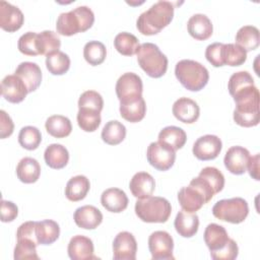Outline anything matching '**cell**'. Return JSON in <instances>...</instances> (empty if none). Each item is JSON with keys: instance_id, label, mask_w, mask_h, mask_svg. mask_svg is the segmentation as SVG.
Segmentation results:
<instances>
[{"instance_id": "6da1fadb", "label": "cell", "mask_w": 260, "mask_h": 260, "mask_svg": "<svg viewBox=\"0 0 260 260\" xmlns=\"http://www.w3.org/2000/svg\"><path fill=\"white\" fill-rule=\"evenodd\" d=\"M259 90L255 85H250L233 95L236 103L234 121L242 127H254L259 124Z\"/></svg>"}, {"instance_id": "7a4b0ae2", "label": "cell", "mask_w": 260, "mask_h": 260, "mask_svg": "<svg viewBox=\"0 0 260 260\" xmlns=\"http://www.w3.org/2000/svg\"><path fill=\"white\" fill-rule=\"evenodd\" d=\"M173 17L174 4L170 1L160 0L138 16L136 27L142 35L153 36L170 24Z\"/></svg>"}, {"instance_id": "3957f363", "label": "cell", "mask_w": 260, "mask_h": 260, "mask_svg": "<svg viewBox=\"0 0 260 260\" xmlns=\"http://www.w3.org/2000/svg\"><path fill=\"white\" fill-rule=\"evenodd\" d=\"M94 22V14L87 6H78L71 11L62 12L56 22L57 32L70 37L89 29Z\"/></svg>"}, {"instance_id": "277c9868", "label": "cell", "mask_w": 260, "mask_h": 260, "mask_svg": "<svg viewBox=\"0 0 260 260\" xmlns=\"http://www.w3.org/2000/svg\"><path fill=\"white\" fill-rule=\"evenodd\" d=\"M175 75L180 83L188 90L199 91L209 80V72L201 63L183 59L176 64Z\"/></svg>"}, {"instance_id": "5b68a950", "label": "cell", "mask_w": 260, "mask_h": 260, "mask_svg": "<svg viewBox=\"0 0 260 260\" xmlns=\"http://www.w3.org/2000/svg\"><path fill=\"white\" fill-rule=\"evenodd\" d=\"M135 213L144 222L162 223L169 219L172 206L164 197L149 196L136 201Z\"/></svg>"}, {"instance_id": "8992f818", "label": "cell", "mask_w": 260, "mask_h": 260, "mask_svg": "<svg viewBox=\"0 0 260 260\" xmlns=\"http://www.w3.org/2000/svg\"><path fill=\"white\" fill-rule=\"evenodd\" d=\"M136 55L139 66L148 76L158 78L167 72L168 58L155 44H141Z\"/></svg>"}, {"instance_id": "52a82bcc", "label": "cell", "mask_w": 260, "mask_h": 260, "mask_svg": "<svg viewBox=\"0 0 260 260\" xmlns=\"http://www.w3.org/2000/svg\"><path fill=\"white\" fill-rule=\"evenodd\" d=\"M248 203L241 197L221 199L212 207V214L216 218L231 223L243 222L248 216Z\"/></svg>"}, {"instance_id": "ba28073f", "label": "cell", "mask_w": 260, "mask_h": 260, "mask_svg": "<svg viewBox=\"0 0 260 260\" xmlns=\"http://www.w3.org/2000/svg\"><path fill=\"white\" fill-rule=\"evenodd\" d=\"M115 89L120 103L133 102L142 96V80L136 73L126 72L117 80Z\"/></svg>"}, {"instance_id": "9c48e42d", "label": "cell", "mask_w": 260, "mask_h": 260, "mask_svg": "<svg viewBox=\"0 0 260 260\" xmlns=\"http://www.w3.org/2000/svg\"><path fill=\"white\" fill-rule=\"evenodd\" d=\"M146 157L150 166L164 172L173 167L176 160V150L164 142H151L147 147Z\"/></svg>"}, {"instance_id": "30bf717a", "label": "cell", "mask_w": 260, "mask_h": 260, "mask_svg": "<svg viewBox=\"0 0 260 260\" xmlns=\"http://www.w3.org/2000/svg\"><path fill=\"white\" fill-rule=\"evenodd\" d=\"M148 249L153 260L174 259V240L168 232H153L148 238Z\"/></svg>"}, {"instance_id": "8fae6325", "label": "cell", "mask_w": 260, "mask_h": 260, "mask_svg": "<svg viewBox=\"0 0 260 260\" xmlns=\"http://www.w3.org/2000/svg\"><path fill=\"white\" fill-rule=\"evenodd\" d=\"M222 148V142L216 135L206 134L199 137L193 144V154L200 160H211L218 156Z\"/></svg>"}, {"instance_id": "7c38bea8", "label": "cell", "mask_w": 260, "mask_h": 260, "mask_svg": "<svg viewBox=\"0 0 260 260\" xmlns=\"http://www.w3.org/2000/svg\"><path fill=\"white\" fill-rule=\"evenodd\" d=\"M178 200L182 209L187 212H196L208 202L202 190L192 183L179 190Z\"/></svg>"}, {"instance_id": "4fadbf2b", "label": "cell", "mask_w": 260, "mask_h": 260, "mask_svg": "<svg viewBox=\"0 0 260 260\" xmlns=\"http://www.w3.org/2000/svg\"><path fill=\"white\" fill-rule=\"evenodd\" d=\"M137 243L129 232L119 233L113 242V257L115 260H135Z\"/></svg>"}, {"instance_id": "5bb4252c", "label": "cell", "mask_w": 260, "mask_h": 260, "mask_svg": "<svg viewBox=\"0 0 260 260\" xmlns=\"http://www.w3.org/2000/svg\"><path fill=\"white\" fill-rule=\"evenodd\" d=\"M28 93L24 82L15 74L6 75L1 81V94L9 103L18 104Z\"/></svg>"}, {"instance_id": "9a60e30c", "label": "cell", "mask_w": 260, "mask_h": 260, "mask_svg": "<svg viewBox=\"0 0 260 260\" xmlns=\"http://www.w3.org/2000/svg\"><path fill=\"white\" fill-rule=\"evenodd\" d=\"M250 152L243 146H232L225 152L223 162L226 170L234 175H242L247 170Z\"/></svg>"}, {"instance_id": "2e32d148", "label": "cell", "mask_w": 260, "mask_h": 260, "mask_svg": "<svg viewBox=\"0 0 260 260\" xmlns=\"http://www.w3.org/2000/svg\"><path fill=\"white\" fill-rule=\"evenodd\" d=\"M24 21L21 10L9 2H0V26L2 29L13 32L18 30Z\"/></svg>"}, {"instance_id": "e0dca14e", "label": "cell", "mask_w": 260, "mask_h": 260, "mask_svg": "<svg viewBox=\"0 0 260 260\" xmlns=\"http://www.w3.org/2000/svg\"><path fill=\"white\" fill-rule=\"evenodd\" d=\"M173 115L181 122L186 124H192L196 122L200 115V109L198 104L189 98L178 99L172 108Z\"/></svg>"}, {"instance_id": "ac0fdd59", "label": "cell", "mask_w": 260, "mask_h": 260, "mask_svg": "<svg viewBox=\"0 0 260 260\" xmlns=\"http://www.w3.org/2000/svg\"><path fill=\"white\" fill-rule=\"evenodd\" d=\"M93 243L92 241L82 235H76L71 238L67 252L68 256L72 260H87L96 259L93 255Z\"/></svg>"}, {"instance_id": "d6986e66", "label": "cell", "mask_w": 260, "mask_h": 260, "mask_svg": "<svg viewBox=\"0 0 260 260\" xmlns=\"http://www.w3.org/2000/svg\"><path fill=\"white\" fill-rule=\"evenodd\" d=\"M73 219L81 229L94 230L102 223L103 213L93 205H84L74 211Z\"/></svg>"}, {"instance_id": "ffe728a7", "label": "cell", "mask_w": 260, "mask_h": 260, "mask_svg": "<svg viewBox=\"0 0 260 260\" xmlns=\"http://www.w3.org/2000/svg\"><path fill=\"white\" fill-rule=\"evenodd\" d=\"M26 85L28 92L35 91L42 82V70L37 63L21 62L14 72Z\"/></svg>"}, {"instance_id": "44dd1931", "label": "cell", "mask_w": 260, "mask_h": 260, "mask_svg": "<svg viewBox=\"0 0 260 260\" xmlns=\"http://www.w3.org/2000/svg\"><path fill=\"white\" fill-rule=\"evenodd\" d=\"M187 29L189 35L195 40L204 41L211 37L213 25L208 16L202 13H196L189 18Z\"/></svg>"}, {"instance_id": "7402d4cb", "label": "cell", "mask_w": 260, "mask_h": 260, "mask_svg": "<svg viewBox=\"0 0 260 260\" xmlns=\"http://www.w3.org/2000/svg\"><path fill=\"white\" fill-rule=\"evenodd\" d=\"M129 188L134 197L143 199L152 195L155 188V181L150 174L138 172L130 180Z\"/></svg>"}, {"instance_id": "603a6c76", "label": "cell", "mask_w": 260, "mask_h": 260, "mask_svg": "<svg viewBox=\"0 0 260 260\" xmlns=\"http://www.w3.org/2000/svg\"><path fill=\"white\" fill-rule=\"evenodd\" d=\"M101 203L108 211L119 213L127 208L128 197L119 188H109L102 193Z\"/></svg>"}, {"instance_id": "cb8c5ba5", "label": "cell", "mask_w": 260, "mask_h": 260, "mask_svg": "<svg viewBox=\"0 0 260 260\" xmlns=\"http://www.w3.org/2000/svg\"><path fill=\"white\" fill-rule=\"evenodd\" d=\"M174 225L176 232L183 238H191L195 236L199 228V217L196 212H187L181 210L177 213Z\"/></svg>"}, {"instance_id": "d4e9b609", "label": "cell", "mask_w": 260, "mask_h": 260, "mask_svg": "<svg viewBox=\"0 0 260 260\" xmlns=\"http://www.w3.org/2000/svg\"><path fill=\"white\" fill-rule=\"evenodd\" d=\"M203 238L210 253L222 249L230 239L225 229L217 223H209L204 231Z\"/></svg>"}, {"instance_id": "484cf974", "label": "cell", "mask_w": 260, "mask_h": 260, "mask_svg": "<svg viewBox=\"0 0 260 260\" xmlns=\"http://www.w3.org/2000/svg\"><path fill=\"white\" fill-rule=\"evenodd\" d=\"M16 175L19 181L25 184H31L39 180L41 175V166L36 158L23 157L16 167Z\"/></svg>"}, {"instance_id": "4316f807", "label": "cell", "mask_w": 260, "mask_h": 260, "mask_svg": "<svg viewBox=\"0 0 260 260\" xmlns=\"http://www.w3.org/2000/svg\"><path fill=\"white\" fill-rule=\"evenodd\" d=\"M90 188L89 180L83 175L72 177L66 184L65 195L68 200L76 202L85 198Z\"/></svg>"}, {"instance_id": "83f0119b", "label": "cell", "mask_w": 260, "mask_h": 260, "mask_svg": "<svg viewBox=\"0 0 260 260\" xmlns=\"http://www.w3.org/2000/svg\"><path fill=\"white\" fill-rule=\"evenodd\" d=\"M36 236L39 245H51L60 236L59 224L52 219L36 221Z\"/></svg>"}, {"instance_id": "f1b7e54d", "label": "cell", "mask_w": 260, "mask_h": 260, "mask_svg": "<svg viewBox=\"0 0 260 260\" xmlns=\"http://www.w3.org/2000/svg\"><path fill=\"white\" fill-rule=\"evenodd\" d=\"M46 164L52 169H63L69 160V152L65 146L58 143L50 144L44 152Z\"/></svg>"}, {"instance_id": "f546056e", "label": "cell", "mask_w": 260, "mask_h": 260, "mask_svg": "<svg viewBox=\"0 0 260 260\" xmlns=\"http://www.w3.org/2000/svg\"><path fill=\"white\" fill-rule=\"evenodd\" d=\"M146 113V104L141 96L133 102L120 103V115L128 122L136 123L141 121Z\"/></svg>"}, {"instance_id": "4dcf8cb0", "label": "cell", "mask_w": 260, "mask_h": 260, "mask_svg": "<svg viewBox=\"0 0 260 260\" xmlns=\"http://www.w3.org/2000/svg\"><path fill=\"white\" fill-rule=\"evenodd\" d=\"M158 141L170 145L174 150H178L185 145L187 134L180 127L167 126L158 133Z\"/></svg>"}, {"instance_id": "1f68e13d", "label": "cell", "mask_w": 260, "mask_h": 260, "mask_svg": "<svg viewBox=\"0 0 260 260\" xmlns=\"http://www.w3.org/2000/svg\"><path fill=\"white\" fill-rule=\"evenodd\" d=\"M259 43V29L254 25H244L236 34V44L246 52L257 49Z\"/></svg>"}, {"instance_id": "d6a6232c", "label": "cell", "mask_w": 260, "mask_h": 260, "mask_svg": "<svg viewBox=\"0 0 260 260\" xmlns=\"http://www.w3.org/2000/svg\"><path fill=\"white\" fill-rule=\"evenodd\" d=\"M47 132L56 138L67 137L72 131L70 120L62 115H53L49 117L45 123Z\"/></svg>"}, {"instance_id": "836d02e7", "label": "cell", "mask_w": 260, "mask_h": 260, "mask_svg": "<svg viewBox=\"0 0 260 260\" xmlns=\"http://www.w3.org/2000/svg\"><path fill=\"white\" fill-rule=\"evenodd\" d=\"M101 136L107 144L117 145L125 139L126 127L117 120H111L104 126Z\"/></svg>"}, {"instance_id": "e575fe53", "label": "cell", "mask_w": 260, "mask_h": 260, "mask_svg": "<svg viewBox=\"0 0 260 260\" xmlns=\"http://www.w3.org/2000/svg\"><path fill=\"white\" fill-rule=\"evenodd\" d=\"M46 67L53 75H63L70 67V58L62 51H56L46 56Z\"/></svg>"}, {"instance_id": "d590c367", "label": "cell", "mask_w": 260, "mask_h": 260, "mask_svg": "<svg viewBox=\"0 0 260 260\" xmlns=\"http://www.w3.org/2000/svg\"><path fill=\"white\" fill-rule=\"evenodd\" d=\"M114 46L120 54L124 56H133L137 53L140 45L138 39L134 35L122 31L115 37Z\"/></svg>"}, {"instance_id": "8d00e7d4", "label": "cell", "mask_w": 260, "mask_h": 260, "mask_svg": "<svg viewBox=\"0 0 260 260\" xmlns=\"http://www.w3.org/2000/svg\"><path fill=\"white\" fill-rule=\"evenodd\" d=\"M221 57L224 65L235 67L245 63L247 59V52L237 44H223Z\"/></svg>"}, {"instance_id": "74e56055", "label": "cell", "mask_w": 260, "mask_h": 260, "mask_svg": "<svg viewBox=\"0 0 260 260\" xmlns=\"http://www.w3.org/2000/svg\"><path fill=\"white\" fill-rule=\"evenodd\" d=\"M106 56L107 49L103 43L99 41H89L84 45L83 57L88 64L92 66L100 65L105 61Z\"/></svg>"}, {"instance_id": "f35d334b", "label": "cell", "mask_w": 260, "mask_h": 260, "mask_svg": "<svg viewBox=\"0 0 260 260\" xmlns=\"http://www.w3.org/2000/svg\"><path fill=\"white\" fill-rule=\"evenodd\" d=\"M77 124L85 132H93L101 125V112L90 109H79L77 113Z\"/></svg>"}, {"instance_id": "ab89813d", "label": "cell", "mask_w": 260, "mask_h": 260, "mask_svg": "<svg viewBox=\"0 0 260 260\" xmlns=\"http://www.w3.org/2000/svg\"><path fill=\"white\" fill-rule=\"evenodd\" d=\"M40 55H49L53 52L59 51L61 41L58 35L53 30H44L38 34Z\"/></svg>"}, {"instance_id": "60d3db41", "label": "cell", "mask_w": 260, "mask_h": 260, "mask_svg": "<svg viewBox=\"0 0 260 260\" xmlns=\"http://www.w3.org/2000/svg\"><path fill=\"white\" fill-rule=\"evenodd\" d=\"M41 141L42 134L37 127L25 126L20 129L18 134V142L23 148L27 150H35L39 147Z\"/></svg>"}, {"instance_id": "b9f144b4", "label": "cell", "mask_w": 260, "mask_h": 260, "mask_svg": "<svg viewBox=\"0 0 260 260\" xmlns=\"http://www.w3.org/2000/svg\"><path fill=\"white\" fill-rule=\"evenodd\" d=\"M38 244L29 239H17V244L14 248V259H39L37 254Z\"/></svg>"}, {"instance_id": "7bdbcfd3", "label": "cell", "mask_w": 260, "mask_h": 260, "mask_svg": "<svg viewBox=\"0 0 260 260\" xmlns=\"http://www.w3.org/2000/svg\"><path fill=\"white\" fill-rule=\"evenodd\" d=\"M17 48L20 53L26 56H38L40 55L39 51V40L38 34L34 31H27L23 34L17 43Z\"/></svg>"}, {"instance_id": "ee69618b", "label": "cell", "mask_w": 260, "mask_h": 260, "mask_svg": "<svg viewBox=\"0 0 260 260\" xmlns=\"http://www.w3.org/2000/svg\"><path fill=\"white\" fill-rule=\"evenodd\" d=\"M250 85H254V79L252 75L248 71H239V72H235L230 77L228 88H229L230 94L233 96L240 90Z\"/></svg>"}, {"instance_id": "f6af8a7d", "label": "cell", "mask_w": 260, "mask_h": 260, "mask_svg": "<svg viewBox=\"0 0 260 260\" xmlns=\"http://www.w3.org/2000/svg\"><path fill=\"white\" fill-rule=\"evenodd\" d=\"M198 176L207 181L215 194L220 192L224 187V177L222 173L214 167H206L202 169Z\"/></svg>"}, {"instance_id": "bcb514c9", "label": "cell", "mask_w": 260, "mask_h": 260, "mask_svg": "<svg viewBox=\"0 0 260 260\" xmlns=\"http://www.w3.org/2000/svg\"><path fill=\"white\" fill-rule=\"evenodd\" d=\"M104 107L103 96L95 90H86L81 93L78 100L79 109H90L101 112Z\"/></svg>"}, {"instance_id": "7dc6e473", "label": "cell", "mask_w": 260, "mask_h": 260, "mask_svg": "<svg viewBox=\"0 0 260 260\" xmlns=\"http://www.w3.org/2000/svg\"><path fill=\"white\" fill-rule=\"evenodd\" d=\"M239 248L237 243L233 239H229L226 245L215 252H211L210 256L214 260H234L238 257Z\"/></svg>"}, {"instance_id": "c3c4849f", "label": "cell", "mask_w": 260, "mask_h": 260, "mask_svg": "<svg viewBox=\"0 0 260 260\" xmlns=\"http://www.w3.org/2000/svg\"><path fill=\"white\" fill-rule=\"evenodd\" d=\"M222 45V43H213L208 45L205 50V57L207 61L214 67H221L224 65L221 57Z\"/></svg>"}, {"instance_id": "681fc988", "label": "cell", "mask_w": 260, "mask_h": 260, "mask_svg": "<svg viewBox=\"0 0 260 260\" xmlns=\"http://www.w3.org/2000/svg\"><path fill=\"white\" fill-rule=\"evenodd\" d=\"M18 214V208L15 203L7 200H1V221H13Z\"/></svg>"}, {"instance_id": "f907efd6", "label": "cell", "mask_w": 260, "mask_h": 260, "mask_svg": "<svg viewBox=\"0 0 260 260\" xmlns=\"http://www.w3.org/2000/svg\"><path fill=\"white\" fill-rule=\"evenodd\" d=\"M17 239H29L36 242L38 245V240L36 236V221H25L21 223L16 232Z\"/></svg>"}, {"instance_id": "816d5d0a", "label": "cell", "mask_w": 260, "mask_h": 260, "mask_svg": "<svg viewBox=\"0 0 260 260\" xmlns=\"http://www.w3.org/2000/svg\"><path fill=\"white\" fill-rule=\"evenodd\" d=\"M14 130V124L12 122V119L10 116L4 111H0V137L1 139H4L6 137H9Z\"/></svg>"}, {"instance_id": "f5cc1de1", "label": "cell", "mask_w": 260, "mask_h": 260, "mask_svg": "<svg viewBox=\"0 0 260 260\" xmlns=\"http://www.w3.org/2000/svg\"><path fill=\"white\" fill-rule=\"evenodd\" d=\"M248 172L250 176L255 179L256 181L259 180V154H255L254 156H250L248 165H247Z\"/></svg>"}]
</instances>
